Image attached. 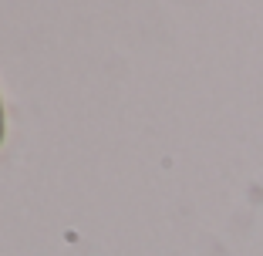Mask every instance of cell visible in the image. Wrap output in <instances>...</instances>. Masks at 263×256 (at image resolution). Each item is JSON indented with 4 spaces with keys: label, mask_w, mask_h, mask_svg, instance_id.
Wrapping results in <instances>:
<instances>
[{
    "label": "cell",
    "mask_w": 263,
    "mask_h": 256,
    "mask_svg": "<svg viewBox=\"0 0 263 256\" xmlns=\"http://www.w3.org/2000/svg\"><path fill=\"white\" fill-rule=\"evenodd\" d=\"M0 142H4V111H0Z\"/></svg>",
    "instance_id": "6da1fadb"
}]
</instances>
